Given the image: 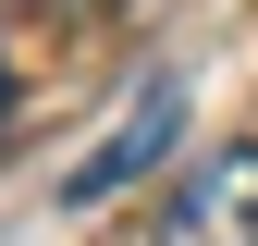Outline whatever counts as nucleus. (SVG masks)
<instances>
[{
  "mask_svg": "<svg viewBox=\"0 0 258 246\" xmlns=\"http://www.w3.org/2000/svg\"><path fill=\"white\" fill-rule=\"evenodd\" d=\"M172 136H184V74H148V86H136V111H123L111 136L86 148L74 172H61V209H99V197H123L136 172H160V160H172Z\"/></svg>",
  "mask_w": 258,
  "mask_h": 246,
  "instance_id": "1",
  "label": "nucleus"
},
{
  "mask_svg": "<svg viewBox=\"0 0 258 246\" xmlns=\"http://www.w3.org/2000/svg\"><path fill=\"white\" fill-rule=\"evenodd\" d=\"M160 246H258V148H209L160 209Z\"/></svg>",
  "mask_w": 258,
  "mask_h": 246,
  "instance_id": "2",
  "label": "nucleus"
},
{
  "mask_svg": "<svg viewBox=\"0 0 258 246\" xmlns=\"http://www.w3.org/2000/svg\"><path fill=\"white\" fill-rule=\"evenodd\" d=\"M86 13H111V0H86Z\"/></svg>",
  "mask_w": 258,
  "mask_h": 246,
  "instance_id": "3",
  "label": "nucleus"
},
{
  "mask_svg": "<svg viewBox=\"0 0 258 246\" xmlns=\"http://www.w3.org/2000/svg\"><path fill=\"white\" fill-rule=\"evenodd\" d=\"M0 123H13V99H0Z\"/></svg>",
  "mask_w": 258,
  "mask_h": 246,
  "instance_id": "4",
  "label": "nucleus"
}]
</instances>
